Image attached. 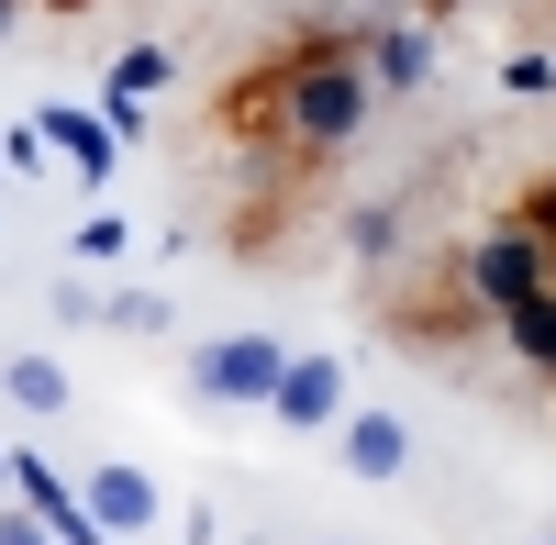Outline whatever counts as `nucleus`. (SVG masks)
<instances>
[{
	"mask_svg": "<svg viewBox=\"0 0 556 545\" xmlns=\"http://www.w3.org/2000/svg\"><path fill=\"white\" fill-rule=\"evenodd\" d=\"M545 279H556V245L534 235L523 212L479 223V235H468V256H456V301H468L479 324H501V312H513V301H534Z\"/></svg>",
	"mask_w": 556,
	"mask_h": 545,
	"instance_id": "1",
	"label": "nucleus"
},
{
	"mask_svg": "<svg viewBox=\"0 0 556 545\" xmlns=\"http://www.w3.org/2000/svg\"><path fill=\"white\" fill-rule=\"evenodd\" d=\"M278 368H290V345H278V334H212V345L190 356V390L212 401V413H267Z\"/></svg>",
	"mask_w": 556,
	"mask_h": 545,
	"instance_id": "2",
	"label": "nucleus"
},
{
	"mask_svg": "<svg viewBox=\"0 0 556 545\" xmlns=\"http://www.w3.org/2000/svg\"><path fill=\"white\" fill-rule=\"evenodd\" d=\"M434 56H445V45H434L424 12H379V23L356 34V67H367V89H379V101H412V89L434 78Z\"/></svg>",
	"mask_w": 556,
	"mask_h": 545,
	"instance_id": "3",
	"label": "nucleus"
},
{
	"mask_svg": "<svg viewBox=\"0 0 556 545\" xmlns=\"http://www.w3.org/2000/svg\"><path fill=\"white\" fill-rule=\"evenodd\" d=\"M78 502H89V523H101V534L123 545V534H156V512H167V490H156L146 468H134V457H101V468L78 479Z\"/></svg>",
	"mask_w": 556,
	"mask_h": 545,
	"instance_id": "4",
	"label": "nucleus"
},
{
	"mask_svg": "<svg viewBox=\"0 0 556 545\" xmlns=\"http://www.w3.org/2000/svg\"><path fill=\"white\" fill-rule=\"evenodd\" d=\"M334 413H345V356H290L278 390H267V423L278 434H323Z\"/></svg>",
	"mask_w": 556,
	"mask_h": 545,
	"instance_id": "5",
	"label": "nucleus"
},
{
	"mask_svg": "<svg viewBox=\"0 0 556 545\" xmlns=\"http://www.w3.org/2000/svg\"><path fill=\"white\" fill-rule=\"evenodd\" d=\"M34 134H45V156H67L78 190H101V178L123 167V134H112L101 112H78V101H45V112H34Z\"/></svg>",
	"mask_w": 556,
	"mask_h": 545,
	"instance_id": "6",
	"label": "nucleus"
},
{
	"mask_svg": "<svg viewBox=\"0 0 556 545\" xmlns=\"http://www.w3.org/2000/svg\"><path fill=\"white\" fill-rule=\"evenodd\" d=\"M334 468L345 479H401L412 468V423L401 413H334Z\"/></svg>",
	"mask_w": 556,
	"mask_h": 545,
	"instance_id": "7",
	"label": "nucleus"
},
{
	"mask_svg": "<svg viewBox=\"0 0 556 545\" xmlns=\"http://www.w3.org/2000/svg\"><path fill=\"white\" fill-rule=\"evenodd\" d=\"M167 78H178V56H167V45H123V56H112V89H101V123H112V134H134V123H146V101H156Z\"/></svg>",
	"mask_w": 556,
	"mask_h": 545,
	"instance_id": "8",
	"label": "nucleus"
},
{
	"mask_svg": "<svg viewBox=\"0 0 556 545\" xmlns=\"http://www.w3.org/2000/svg\"><path fill=\"white\" fill-rule=\"evenodd\" d=\"M501 345H513L523 368H556V279H545L534 301H513V312H501Z\"/></svg>",
	"mask_w": 556,
	"mask_h": 545,
	"instance_id": "9",
	"label": "nucleus"
},
{
	"mask_svg": "<svg viewBox=\"0 0 556 545\" xmlns=\"http://www.w3.org/2000/svg\"><path fill=\"white\" fill-rule=\"evenodd\" d=\"M0 390H12L23 413H45V423L67 413V368H56V356H12V368H0Z\"/></svg>",
	"mask_w": 556,
	"mask_h": 545,
	"instance_id": "10",
	"label": "nucleus"
},
{
	"mask_svg": "<svg viewBox=\"0 0 556 545\" xmlns=\"http://www.w3.org/2000/svg\"><path fill=\"white\" fill-rule=\"evenodd\" d=\"M101 324H112V334H167L178 312H167V290H112V301H101Z\"/></svg>",
	"mask_w": 556,
	"mask_h": 545,
	"instance_id": "11",
	"label": "nucleus"
},
{
	"mask_svg": "<svg viewBox=\"0 0 556 545\" xmlns=\"http://www.w3.org/2000/svg\"><path fill=\"white\" fill-rule=\"evenodd\" d=\"M345 245H356V256H390V245H401V212H390V201L345 212Z\"/></svg>",
	"mask_w": 556,
	"mask_h": 545,
	"instance_id": "12",
	"label": "nucleus"
},
{
	"mask_svg": "<svg viewBox=\"0 0 556 545\" xmlns=\"http://www.w3.org/2000/svg\"><path fill=\"white\" fill-rule=\"evenodd\" d=\"M123 245H134V223H123V212H89V223H78V256H89V267H112Z\"/></svg>",
	"mask_w": 556,
	"mask_h": 545,
	"instance_id": "13",
	"label": "nucleus"
},
{
	"mask_svg": "<svg viewBox=\"0 0 556 545\" xmlns=\"http://www.w3.org/2000/svg\"><path fill=\"white\" fill-rule=\"evenodd\" d=\"M501 89H523V101H545V89H556V56H501Z\"/></svg>",
	"mask_w": 556,
	"mask_h": 545,
	"instance_id": "14",
	"label": "nucleus"
},
{
	"mask_svg": "<svg viewBox=\"0 0 556 545\" xmlns=\"http://www.w3.org/2000/svg\"><path fill=\"white\" fill-rule=\"evenodd\" d=\"M513 212H523V223H534V235H545V245H556V167H545V178H534V190H523V201H513Z\"/></svg>",
	"mask_w": 556,
	"mask_h": 545,
	"instance_id": "15",
	"label": "nucleus"
},
{
	"mask_svg": "<svg viewBox=\"0 0 556 545\" xmlns=\"http://www.w3.org/2000/svg\"><path fill=\"white\" fill-rule=\"evenodd\" d=\"M0 545H56V534H45V523H34L23 502H0Z\"/></svg>",
	"mask_w": 556,
	"mask_h": 545,
	"instance_id": "16",
	"label": "nucleus"
},
{
	"mask_svg": "<svg viewBox=\"0 0 556 545\" xmlns=\"http://www.w3.org/2000/svg\"><path fill=\"white\" fill-rule=\"evenodd\" d=\"M367 12H424V23H434V12H445V0H367Z\"/></svg>",
	"mask_w": 556,
	"mask_h": 545,
	"instance_id": "17",
	"label": "nucleus"
},
{
	"mask_svg": "<svg viewBox=\"0 0 556 545\" xmlns=\"http://www.w3.org/2000/svg\"><path fill=\"white\" fill-rule=\"evenodd\" d=\"M12 23H23V0H0V45H12Z\"/></svg>",
	"mask_w": 556,
	"mask_h": 545,
	"instance_id": "18",
	"label": "nucleus"
},
{
	"mask_svg": "<svg viewBox=\"0 0 556 545\" xmlns=\"http://www.w3.org/2000/svg\"><path fill=\"white\" fill-rule=\"evenodd\" d=\"M0 502H12V445H0Z\"/></svg>",
	"mask_w": 556,
	"mask_h": 545,
	"instance_id": "19",
	"label": "nucleus"
},
{
	"mask_svg": "<svg viewBox=\"0 0 556 545\" xmlns=\"http://www.w3.org/2000/svg\"><path fill=\"white\" fill-rule=\"evenodd\" d=\"M445 12H468V0H445Z\"/></svg>",
	"mask_w": 556,
	"mask_h": 545,
	"instance_id": "20",
	"label": "nucleus"
},
{
	"mask_svg": "<svg viewBox=\"0 0 556 545\" xmlns=\"http://www.w3.org/2000/svg\"><path fill=\"white\" fill-rule=\"evenodd\" d=\"M534 545H556V534H534Z\"/></svg>",
	"mask_w": 556,
	"mask_h": 545,
	"instance_id": "21",
	"label": "nucleus"
},
{
	"mask_svg": "<svg viewBox=\"0 0 556 545\" xmlns=\"http://www.w3.org/2000/svg\"><path fill=\"white\" fill-rule=\"evenodd\" d=\"M323 545H334V534H323Z\"/></svg>",
	"mask_w": 556,
	"mask_h": 545,
	"instance_id": "22",
	"label": "nucleus"
},
{
	"mask_svg": "<svg viewBox=\"0 0 556 545\" xmlns=\"http://www.w3.org/2000/svg\"><path fill=\"white\" fill-rule=\"evenodd\" d=\"M545 379H556V368H545Z\"/></svg>",
	"mask_w": 556,
	"mask_h": 545,
	"instance_id": "23",
	"label": "nucleus"
}]
</instances>
